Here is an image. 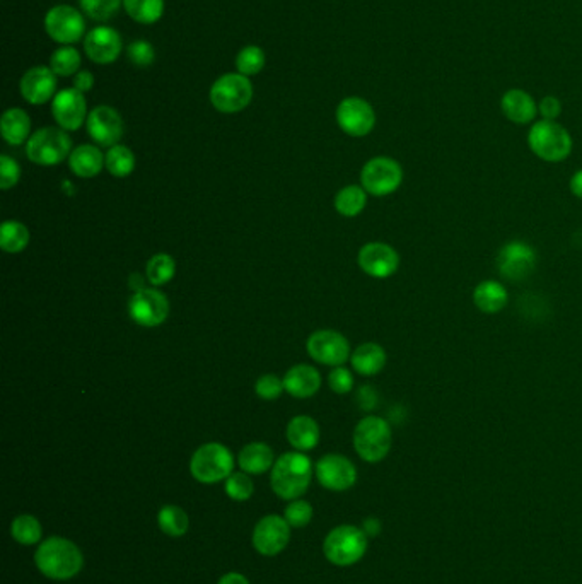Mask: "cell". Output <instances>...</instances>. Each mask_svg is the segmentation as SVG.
I'll return each instance as SVG.
<instances>
[{"label": "cell", "instance_id": "35", "mask_svg": "<svg viewBox=\"0 0 582 584\" xmlns=\"http://www.w3.org/2000/svg\"><path fill=\"white\" fill-rule=\"evenodd\" d=\"M159 528L164 531L169 536H183L188 527H190V519L188 514L185 513L181 508L178 506H166L159 511L158 516Z\"/></svg>", "mask_w": 582, "mask_h": 584}, {"label": "cell", "instance_id": "24", "mask_svg": "<svg viewBox=\"0 0 582 584\" xmlns=\"http://www.w3.org/2000/svg\"><path fill=\"white\" fill-rule=\"evenodd\" d=\"M106 156L103 153L91 144L79 145L74 149L69 156V166L72 173L79 178H94L101 173L105 164Z\"/></svg>", "mask_w": 582, "mask_h": 584}, {"label": "cell", "instance_id": "45", "mask_svg": "<svg viewBox=\"0 0 582 584\" xmlns=\"http://www.w3.org/2000/svg\"><path fill=\"white\" fill-rule=\"evenodd\" d=\"M328 383H330V388L334 389L335 393L345 395L353 388L352 372L345 370L343 366H338L334 371L330 372Z\"/></svg>", "mask_w": 582, "mask_h": 584}, {"label": "cell", "instance_id": "32", "mask_svg": "<svg viewBox=\"0 0 582 584\" xmlns=\"http://www.w3.org/2000/svg\"><path fill=\"white\" fill-rule=\"evenodd\" d=\"M30 245V231L19 221H5L0 231V247L5 253H21Z\"/></svg>", "mask_w": 582, "mask_h": 584}, {"label": "cell", "instance_id": "19", "mask_svg": "<svg viewBox=\"0 0 582 584\" xmlns=\"http://www.w3.org/2000/svg\"><path fill=\"white\" fill-rule=\"evenodd\" d=\"M317 477L325 489L342 492L355 484L357 470L349 458L342 455H326L317 463Z\"/></svg>", "mask_w": 582, "mask_h": 584}, {"label": "cell", "instance_id": "34", "mask_svg": "<svg viewBox=\"0 0 582 584\" xmlns=\"http://www.w3.org/2000/svg\"><path fill=\"white\" fill-rule=\"evenodd\" d=\"M177 274V262L173 257L166 255V253H159L154 255L149 262H147V270H145V279L152 285H164V283H171V279Z\"/></svg>", "mask_w": 582, "mask_h": 584}, {"label": "cell", "instance_id": "44", "mask_svg": "<svg viewBox=\"0 0 582 584\" xmlns=\"http://www.w3.org/2000/svg\"><path fill=\"white\" fill-rule=\"evenodd\" d=\"M21 168L18 162L9 156H0V188L9 190L18 185Z\"/></svg>", "mask_w": 582, "mask_h": 584}, {"label": "cell", "instance_id": "40", "mask_svg": "<svg viewBox=\"0 0 582 584\" xmlns=\"http://www.w3.org/2000/svg\"><path fill=\"white\" fill-rule=\"evenodd\" d=\"M126 57L132 62V65L145 69V67H149V65L154 64V60H156V50H154V47L149 41L137 39V41H134V43L128 45Z\"/></svg>", "mask_w": 582, "mask_h": 584}, {"label": "cell", "instance_id": "46", "mask_svg": "<svg viewBox=\"0 0 582 584\" xmlns=\"http://www.w3.org/2000/svg\"><path fill=\"white\" fill-rule=\"evenodd\" d=\"M538 113L543 117L542 120L555 122L562 113V103L555 96H545L538 105Z\"/></svg>", "mask_w": 582, "mask_h": 584}, {"label": "cell", "instance_id": "14", "mask_svg": "<svg viewBox=\"0 0 582 584\" xmlns=\"http://www.w3.org/2000/svg\"><path fill=\"white\" fill-rule=\"evenodd\" d=\"M336 124L351 137H366L376 125V113L366 100L351 96L336 108Z\"/></svg>", "mask_w": 582, "mask_h": 584}, {"label": "cell", "instance_id": "7", "mask_svg": "<svg viewBox=\"0 0 582 584\" xmlns=\"http://www.w3.org/2000/svg\"><path fill=\"white\" fill-rule=\"evenodd\" d=\"M72 141L64 128L45 126L35 132L26 144L30 161L39 166H55L71 156Z\"/></svg>", "mask_w": 582, "mask_h": 584}, {"label": "cell", "instance_id": "22", "mask_svg": "<svg viewBox=\"0 0 582 584\" xmlns=\"http://www.w3.org/2000/svg\"><path fill=\"white\" fill-rule=\"evenodd\" d=\"M504 117L516 125L531 124L538 115V105L533 96L523 89H509L500 100Z\"/></svg>", "mask_w": 582, "mask_h": 584}, {"label": "cell", "instance_id": "29", "mask_svg": "<svg viewBox=\"0 0 582 584\" xmlns=\"http://www.w3.org/2000/svg\"><path fill=\"white\" fill-rule=\"evenodd\" d=\"M239 466L247 474H265L274 466V451L268 444L251 443L245 446L239 453Z\"/></svg>", "mask_w": 582, "mask_h": 584}, {"label": "cell", "instance_id": "20", "mask_svg": "<svg viewBox=\"0 0 582 584\" xmlns=\"http://www.w3.org/2000/svg\"><path fill=\"white\" fill-rule=\"evenodd\" d=\"M122 47V36L109 26H98L84 38V52L91 62L100 65H108L118 60Z\"/></svg>", "mask_w": 582, "mask_h": 584}, {"label": "cell", "instance_id": "49", "mask_svg": "<svg viewBox=\"0 0 582 584\" xmlns=\"http://www.w3.org/2000/svg\"><path fill=\"white\" fill-rule=\"evenodd\" d=\"M570 192L578 198H582V170L576 171L574 177L570 178Z\"/></svg>", "mask_w": 582, "mask_h": 584}, {"label": "cell", "instance_id": "10", "mask_svg": "<svg viewBox=\"0 0 582 584\" xmlns=\"http://www.w3.org/2000/svg\"><path fill=\"white\" fill-rule=\"evenodd\" d=\"M536 262H538V255L534 248L525 241L516 240L506 243L499 251L497 270L504 279L512 283H521L534 272Z\"/></svg>", "mask_w": 582, "mask_h": 584}, {"label": "cell", "instance_id": "16", "mask_svg": "<svg viewBox=\"0 0 582 584\" xmlns=\"http://www.w3.org/2000/svg\"><path fill=\"white\" fill-rule=\"evenodd\" d=\"M357 262L369 277L388 279L400 266V255L387 243H368L359 251Z\"/></svg>", "mask_w": 582, "mask_h": 584}, {"label": "cell", "instance_id": "6", "mask_svg": "<svg viewBox=\"0 0 582 584\" xmlns=\"http://www.w3.org/2000/svg\"><path fill=\"white\" fill-rule=\"evenodd\" d=\"M251 100H253V84L247 75L239 72L224 74L212 84V107L221 113L226 115L239 113L249 107Z\"/></svg>", "mask_w": 582, "mask_h": 584}, {"label": "cell", "instance_id": "31", "mask_svg": "<svg viewBox=\"0 0 582 584\" xmlns=\"http://www.w3.org/2000/svg\"><path fill=\"white\" fill-rule=\"evenodd\" d=\"M124 7L141 24H154L164 14V0H124Z\"/></svg>", "mask_w": 582, "mask_h": 584}, {"label": "cell", "instance_id": "48", "mask_svg": "<svg viewBox=\"0 0 582 584\" xmlns=\"http://www.w3.org/2000/svg\"><path fill=\"white\" fill-rule=\"evenodd\" d=\"M362 530H364L366 535H369V536H376V535H379V531H381V523H379V519H376V518H369V519L364 521Z\"/></svg>", "mask_w": 582, "mask_h": 584}, {"label": "cell", "instance_id": "37", "mask_svg": "<svg viewBox=\"0 0 582 584\" xmlns=\"http://www.w3.org/2000/svg\"><path fill=\"white\" fill-rule=\"evenodd\" d=\"M81 67V54L72 48V47H62L55 50L50 58V69L55 72V75L60 77H69L79 72Z\"/></svg>", "mask_w": 582, "mask_h": 584}, {"label": "cell", "instance_id": "50", "mask_svg": "<svg viewBox=\"0 0 582 584\" xmlns=\"http://www.w3.org/2000/svg\"><path fill=\"white\" fill-rule=\"evenodd\" d=\"M217 584H249V581H248L245 576H241L238 572H230V574L222 576L221 581Z\"/></svg>", "mask_w": 582, "mask_h": 584}, {"label": "cell", "instance_id": "8", "mask_svg": "<svg viewBox=\"0 0 582 584\" xmlns=\"http://www.w3.org/2000/svg\"><path fill=\"white\" fill-rule=\"evenodd\" d=\"M232 468L234 458L224 444H204L195 451L190 461L192 475L202 484H215L230 477Z\"/></svg>", "mask_w": 582, "mask_h": 584}, {"label": "cell", "instance_id": "5", "mask_svg": "<svg viewBox=\"0 0 582 584\" xmlns=\"http://www.w3.org/2000/svg\"><path fill=\"white\" fill-rule=\"evenodd\" d=\"M366 550L368 535L352 525L336 527L328 533L323 544L325 557L335 566H352L364 557Z\"/></svg>", "mask_w": 582, "mask_h": 584}, {"label": "cell", "instance_id": "17", "mask_svg": "<svg viewBox=\"0 0 582 584\" xmlns=\"http://www.w3.org/2000/svg\"><path fill=\"white\" fill-rule=\"evenodd\" d=\"M88 132L91 139L101 147L117 145L124 135V120L115 108L96 107L88 117Z\"/></svg>", "mask_w": 582, "mask_h": 584}, {"label": "cell", "instance_id": "33", "mask_svg": "<svg viewBox=\"0 0 582 584\" xmlns=\"http://www.w3.org/2000/svg\"><path fill=\"white\" fill-rule=\"evenodd\" d=\"M106 170L117 178H125L132 175L135 170V156L126 145H113L106 153Z\"/></svg>", "mask_w": 582, "mask_h": 584}, {"label": "cell", "instance_id": "28", "mask_svg": "<svg viewBox=\"0 0 582 584\" xmlns=\"http://www.w3.org/2000/svg\"><path fill=\"white\" fill-rule=\"evenodd\" d=\"M0 130L4 141L9 142L11 145H21L30 141L28 137L31 132V120L24 109L11 108L2 115Z\"/></svg>", "mask_w": 582, "mask_h": 584}, {"label": "cell", "instance_id": "21", "mask_svg": "<svg viewBox=\"0 0 582 584\" xmlns=\"http://www.w3.org/2000/svg\"><path fill=\"white\" fill-rule=\"evenodd\" d=\"M21 94L31 105H45L55 98L56 75L50 67L36 65L26 72L21 79Z\"/></svg>", "mask_w": 582, "mask_h": 584}, {"label": "cell", "instance_id": "18", "mask_svg": "<svg viewBox=\"0 0 582 584\" xmlns=\"http://www.w3.org/2000/svg\"><path fill=\"white\" fill-rule=\"evenodd\" d=\"M291 525L281 516H265L253 531V545L262 555L281 553L291 540Z\"/></svg>", "mask_w": 582, "mask_h": 584}, {"label": "cell", "instance_id": "2", "mask_svg": "<svg viewBox=\"0 0 582 584\" xmlns=\"http://www.w3.org/2000/svg\"><path fill=\"white\" fill-rule=\"evenodd\" d=\"M313 478L311 460L302 453H285L274 463L272 489L282 499H298L302 496Z\"/></svg>", "mask_w": 582, "mask_h": 584}, {"label": "cell", "instance_id": "23", "mask_svg": "<svg viewBox=\"0 0 582 584\" xmlns=\"http://www.w3.org/2000/svg\"><path fill=\"white\" fill-rule=\"evenodd\" d=\"M321 387L319 372L308 364H300L291 368L283 376V389L294 398H309Z\"/></svg>", "mask_w": 582, "mask_h": 584}, {"label": "cell", "instance_id": "15", "mask_svg": "<svg viewBox=\"0 0 582 584\" xmlns=\"http://www.w3.org/2000/svg\"><path fill=\"white\" fill-rule=\"evenodd\" d=\"M52 115L55 122L65 132L79 130L88 122L86 98L75 88L64 89L55 94L52 100Z\"/></svg>", "mask_w": 582, "mask_h": 584}, {"label": "cell", "instance_id": "13", "mask_svg": "<svg viewBox=\"0 0 582 584\" xmlns=\"http://www.w3.org/2000/svg\"><path fill=\"white\" fill-rule=\"evenodd\" d=\"M308 354L325 366H343L351 357V344L335 330H317L308 340Z\"/></svg>", "mask_w": 582, "mask_h": 584}, {"label": "cell", "instance_id": "11", "mask_svg": "<svg viewBox=\"0 0 582 584\" xmlns=\"http://www.w3.org/2000/svg\"><path fill=\"white\" fill-rule=\"evenodd\" d=\"M45 30L53 41L71 47L86 33V21L71 5H55L45 16Z\"/></svg>", "mask_w": 582, "mask_h": 584}, {"label": "cell", "instance_id": "1", "mask_svg": "<svg viewBox=\"0 0 582 584\" xmlns=\"http://www.w3.org/2000/svg\"><path fill=\"white\" fill-rule=\"evenodd\" d=\"M35 562L41 574L56 581L71 580L84 566L83 553L77 545L60 536H52L38 547Z\"/></svg>", "mask_w": 582, "mask_h": 584}, {"label": "cell", "instance_id": "9", "mask_svg": "<svg viewBox=\"0 0 582 584\" xmlns=\"http://www.w3.org/2000/svg\"><path fill=\"white\" fill-rule=\"evenodd\" d=\"M404 181V170L398 161L379 156L368 161L360 171L362 188L374 196L395 194Z\"/></svg>", "mask_w": 582, "mask_h": 584}, {"label": "cell", "instance_id": "38", "mask_svg": "<svg viewBox=\"0 0 582 584\" xmlns=\"http://www.w3.org/2000/svg\"><path fill=\"white\" fill-rule=\"evenodd\" d=\"M265 52L260 47L249 45L245 47L236 57V69L243 75H256L264 71Z\"/></svg>", "mask_w": 582, "mask_h": 584}, {"label": "cell", "instance_id": "4", "mask_svg": "<svg viewBox=\"0 0 582 584\" xmlns=\"http://www.w3.org/2000/svg\"><path fill=\"white\" fill-rule=\"evenodd\" d=\"M393 434L388 423L381 417H364L353 431V448L357 455L368 463H378L388 457Z\"/></svg>", "mask_w": 582, "mask_h": 584}, {"label": "cell", "instance_id": "30", "mask_svg": "<svg viewBox=\"0 0 582 584\" xmlns=\"http://www.w3.org/2000/svg\"><path fill=\"white\" fill-rule=\"evenodd\" d=\"M368 192L362 187L349 185L342 188L335 196L336 213L345 217H355L366 209Z\"/></svg>", "mask_w": 582, "mask_h": 584}, {"label": "cell", "instance_id": "12", "mask_svg": "<svg viewBox=\"0 0 582 584\" xmlns=\"http://www.w3.org/2000/svg\"><path fill=\"white\" fill-rule=\"evenodd\" d=\"M128 315L141 327H159L169 315V301L158 289H142L128 301Z\"/></svg>", "mask_w": 582, "mask_h": 584}, {"label": "cell", "instance_id": "3", "mask_svg": "<svg viewBox=\"0 0 582 584\" xmlns=\"http://www.w3.org/2000/svg\"><path fill=\"white\" fill-rule=\"evenodd\" d=\"M528 145L540 160L560 162L572 153V137L562 125L552 120H540L529 128Z\"/></svg>", "mask_w": 582, "mask_h": 584}, {"label": "cell", "instance_id": "36", "mask_svg": "<svg viewBox=\"0 0 582 584\" xmlns=\"http://www.w3.org/2000/svg\"><path fill=\"white\" fill-rule=\"evenodd\" d=\"M11 533H13L14 540L21 545H35L39 542L43 531H41V525L35 516L22 514L14 519V523L11 527Z\"/></svg>", "mask_w": 582, "mask_h": 584}, {"label": "cell", "instance_id": "25", "mask_svg": "<svg viewBox=\"0 0 582 584\" xmlns=\"http://www.w3.org/2000/svg\"><path fill=\"white\" fill-rule=\"evenodd\" d=\"M509 301L508 289L499 281H483L473 291V302L482 313L495 315L502 311Z\"/></svg>", "mask_w": 582, "mask_h": 584}, {"label": "cell", "instance_id": "41", "mask_svg": "<svg viewBox=\"0 0 582 584\" xmlns=\"http://www.w3.org/2000/svg\"><path fill=\"white\" fill-rule=\"evenodd\" d=\"M253 482L247 474H230V477L226 478V492L234 501H248L253 496Z\"/></svg>", "mask_w": 582, "mask_h": 584}, {"label": "cell", "instance_id": "26", "mask_svg": "<svg viewBox=\"0 0 582 584\" xmlns=\"http://www.w3.org/2000/svg\"><path fill=\"white\" fill-rule=\"evenodd\" d=\"M351 362L355 372L360 376H376L387 366V353L379 344L368 342L353 351Z\"/></svg>", "mask_w": 582, "mask_h": 584}, {"label": "cell", "instance_id": "27", "mask_svg": "<svg viewBox=\"0 0 582 584\" xmlns=\"http://www.w3.org/2000/svg\"><path fill=\"white\" fill-rule=\"evenodd\" d=\"M287 441L298 451H309L317 448L319 441V427L315 419L308 415H298L287 425Z\"/></svg>", "mask_w": 582, "mask_h": 584}, {"label": "cell", "instance_id": "42", "mask_svg": "<svg viewBox=\"0 0 582 584\" xmlns=\"http://www.w3.org/2000/svg\"><path fill=\"white\" fill-rule=\"evenodd\" d=\"M283 518L285 521L294 527V528H302L306 527L311 518H313V508L309 502L306 501H294L291 502L287 508H285V513H283Z\"/></svg>", "mask_w": 582, "mask_h": 584}, {"label": "cell", "instance_id": "47", "mask_svg": "<svg viewBox=\"0 0 582 584\" xmlns=\"http://www.w3.org/2000/svg\"><path fill=\"white\" fill-rule=\"evenodd\" d=\"M74 88L81 91L83 94L94 88V75L89 71H79L74 77Z\"/></svg>", "mask_w": 582, "mask_h": 584}, {"label": "cell", "instance_id": "39", "mask_svg": "<svg viewBox=\"0 0 582 584\" xmlns=\"http://www.w3.org/2000/svg\"><path fill=\"white\" fill-rule=\"evenodd\" d=\"M79 4L89 18L103 22L117 16L124 0H79Z\"/></svg>", "mask_w": 582, "mask_h": 584}, {"label": "cell", "instance_id": "43", "mask_svg": "<svg viewBox=\"0 0 582 584\" xmlns=\"http://www.w3.org/2000/svg\"><path fill=\"white\" fill-rule=\"evenodd\" d=\"M255 391L264 400H275L282 395L283 379H279L275 374H265L256 381Z\"/></svg>", "mask_w": 582, "mask_h": 584}]
</instances>
